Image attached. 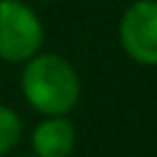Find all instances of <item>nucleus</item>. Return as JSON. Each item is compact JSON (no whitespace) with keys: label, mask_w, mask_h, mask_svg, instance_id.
I'll list each match as a JSON object with an SVG mask.
<instances>
[{"label":"nucleus","mask_w":157,"mask_h":157,"mask_svg":"<svg viewBox=\"0 0 157 157\" xmlns=\"http://www.w3.org/2000/svg\"><path fill=\"white\" fill-rule=\"evenodd\" d=\"M20 88L32 110L42 115H66L78 103L81 78L64 56L37 52L25 61Z\"/></svg>","instance_id":"1"},{"label":"nucleus","mask_w":157,"mask_h":157,"mask_svg":"<svg viewBox=\"0 0 157 157\" xmlns=\"http://www.w3.org/2000/svg\"><path fill=\"white\" fill-rule=\"evenodd\" d=\"M44 44L39 15L22 0H0V59L25 64Z\"/></svg>","instance_id":"2"},{"label":"nucleus","mask_w":157,"mask_h":157,"mask_svg":"<svg viewBox=\"0 0 157 157\" xmlns=\"http://www.w3.org/2000/svg\"><path fill=\"white\" fill-rule=\"evenodd\" d=\"M118 39L132 61L157 66V0L130 2L118 22Z\"/></svg>","instance_id":"3"},{"label":"nucleus","mask_w":157,"mask_h":157,"mask_svg":"<svg viewBox=\"0 0 157 157\" xmlns=\"http://www.w3.org/2000/svg\"><path fill=\"white\" fill-rule=\"evenodd\" d=\"M34 157H69L76 145V128L66 115H47L32 130Z\"/></svg>","instance_id":"4"},{"label":"nucleus","mask_w":157,"mask_h":157,"mask_svg":"<svg viewBox=\"0 0 157 157\" xmlns=\"http://www.w3.org/2000/svg\"><path fill=\"white\" fill-rule=\"evenodd\" d=\"M22 137V120L10 105H0V157L7 155Z\"/></svg>","instance_id":"5"},{"label":"nucleus","mask_w":157,"mask_h":157,"mask_svg":"<svg viewBox=\"0 0 157 157\" xmlns=\"http://www.w3.org/2000/svg\"><path fill=\"white\" fill-rule=\"evenodd\" d=\"M47 2H54V0H47Z\"/></svg>","instance_id":"6"}]
</instances>
